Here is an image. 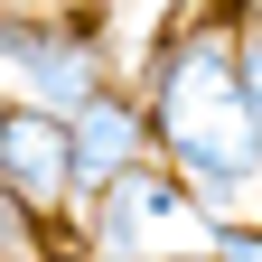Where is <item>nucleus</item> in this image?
Wrapping results in <instances>:
<instances>
[{"label": "nucleus", "instance_id": "nucleus-4", "mask_svg": "<svg viewBox=\"0 0 262 262\" xmlns=\"http://www.w3.org/2000/svg\"><path fill=\"white\" fill-rule=\"evenodd\" d=\"M66 159H75V196H84V187H113V178H131V169H150V131H141V113L103 84L84 113H66Z\"/></svg>", "mask_w": 262, "mask_h": 262}, {"label": "nucleus", "instance_id": "nucleus-7", "mask_svg": "<svg viewBox=\"0 0 262 262\" xmlns=\"http://www.w3.org/2000/svg\"><path fill=\"white\" fill-rule=\"evenodd\" d=\"M244 38H262V0H253V28H244Z\"/></svg>", "mask_w": 262, "mask_h": 262}, {"label": "nucleus", "instance_id": "nucleus-2", "mask_svg": "<svg viewBox=\"0 0 262 262\" xmlns=\"http://www.w3.org/2000/svg\"><path fill=\"white\" fill-rule=\"evenodd\" d=\"M0 196H10L28 225L75 206V159H66V122L56 113L0 103Z\"/></svg>", "mask_w": 262, "mask_h": 262}, {"label": "nucleus", "instance_id": "nucleus-8", "mask_svg": "<svg viewBox=\"0 0 262 262\" xmlns=\"http://www.w3.org/2000/svg\"><path fill=\"white\" fill-rule=\"evenodd\" d=\"M169 262H206V253H169Z\"/></svg>", "mask_w": 262, "mask_h": 262}, {"label": "nucleus", "instance_id": "nucleus-3", "mask_svg": "<svg viewBox=\"0 0 262 262\" xmlns=\"http://www.w3.org/2000/svg\"><path fill=\"white\" fill-rule=\"evenodd\" d=\"M94 225H103V234H94L103 262H159V234H169V225H196V206H187L178 178L131 169V178L103 187V215H94Z\"/></svg>", "mask_w": 262, "mask_h": 262}, {"label": "nucleus", "instance_id": "nucleus-6", "mask_svg": "<svg viewBox=\"0 0 262 262\" xmlns=\"http://www.w3.org/2000/svg\"><path fill=\"white\" fill-rule=\"evenodd\" d=\"M28 253H38V225H28L10 196H0V262H28Z\"/></svg>", "mask_w": 262, "mask_h": 262}, {"label": "nucleus", "instance_id": "nucleus-1", "mask_svg": "<svg viewBox=\"0 0 262 262\" xmlns=\"http://www.w3.org/2000/svg\"><path fill=\"white\" fill-rule=\"evenodd\" d=\"M141 131H159V150H169L187 206L206 215V225H234L244 187L262 178V122H253L244 75H234V28H187V38L150 66Z\"/></svg>", "mask_w": 262, "mask_h": 262}, {"label": "nucleus", "instance_id": "nucleus-5", "mask_svg": "<svg viewBox=\"0 0 262 262\" xmlns=\"http://www.w3.org/2000/svg\"><path fill=\"white\" fill-rule=\"evenodd\" d=\"M206 262H262V225H206Z\"/></svg>", "mask_w": 262, "mask_h": 262}]
</instances>
